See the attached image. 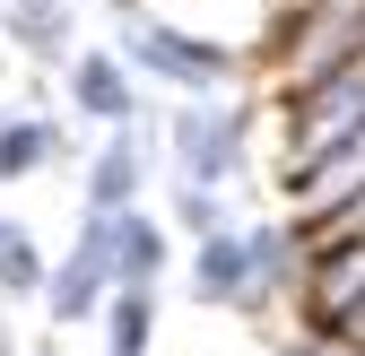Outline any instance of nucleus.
I'll use <instances>...</instances> for the list:
<instances>
[{"mask_svg":"<svg viewBox=\"0 0 365 356\" xmlns=\"http://www.w3.org/2000/svg\"><path fill=\"white\" fill-rule=\"evenodd\" d=\"M348 61H365V0H304L279 26V87L304 96V87L339 78Z\"/></svg>","mask_w":365,"mask_h":356,"instance_id":"1","label":"nucleus"},{"mask_svg":"<svg viewBox=\"0 0 365 356\" xmlns=\"http://www.w3.org/2000/svg\"><path fill=\"white\" fill-rule=\"evenodd\" d=\"M356 140H365V61H348L339 78L287 96V192L313 165H331L339 148H356Z\"/></svg>","mask_w":365,"mask_h":356,"instance_id":"2","label":"nucleus"},{"mask_svg":"<svg viewBox=\"0 0 365 356\" xmlns=\"http://www.w3.org/2000/svg\"><path fill=\"white\" fill-rule=\"evenodd\" d=\"M122 61L148 70V78H165V87H192V96L235 87V53H226V43L182 35V26H165V18H130V26H122Z\"/></svg>","mask_w":365,"mask_h":356,"instance_id":"3","label":"nucleus"},{"mask_svg":"<svg viewBox=\"0 0 365 356\" xmlns=\"http://www.w3.org/2000/svg\"><path fill=\"white\" fill-rule=\"evenodd\" d=\"M113 287H122V278H113V217H105V209H87V217H78L70 261L43 278V313H53V322H96Z\"/></svg>","mask_w":365,"mask_h":356,"instance_id":"4","label":"nucleus"},{"mask_svg":"<svg viewBox=\"0 0 365 356\" xmlns=\"http://www.w3.org/2000/svg\"><path fill=\"white\" fill-rule=\"evenodd\" d=\"M174 165L200 192H217L226 174H244V113L235 105H182L174 113Z\"/></svg>","mask_w":365,"mask_h":356,"instance_id":"5","label":"nucleus"},{"mask_svg":"<svg viewBox=\"0 0 365 356\" xmlns=\"http://www.w3.org/2000/svg\"><path fill=\"white\" fill-rule=\"evenodd\" d=\"M70 105L105 130H130L140 122V78H130L122 53H70Z\"/></svg>","mask_w":365,"mask_h":356,"instance_id":"6","label":"nucleus"},{"mask_svg":"<svg viewBox=\"0 0 365 356\" xmlns=\"http://www.w3.org/2000/svg\"><path fill=\"white\" fill-rule=\"evenodd\" d=\"M140 183H148V157H140V130H113V140L87 157V209H140Z\"/></svg>","mask_w":365,"mask_h":356,"instance_id":"7","label":"nucleus"},{"mask_svg":"<svg viewBox=\"0 0 365 356\" xmlns=\"http://www.w3.org/2000/svg\"><path fill=\"white\" fill-rule=\"evenodd\" d=\"M0 35L18 43L26 61H43V70H70V9L61 0H0Z\"/></svg>","mask_w":365,"mask_h":356,"instance_id":"8","label":"nucleus"},{"mask_svg":"<svg viewBox=\"0 0 365 356\" xmlns=\"http://www.w3.org/2000/svg\"><path fill=\"white\" fill-rule=\"evenodd\" d=\"M157 270H165L157 217H148V209H113V278H122V287H157Z\"/></svg>","mask_w":365,"mask_h":356,"instance_id":"9","label":"nucleus"},{"mask_svg":"<svg viewBox=\"0 0 365 356\" xmlns=\"http://www.w3.org/2000/svg\"><path fill=\"white\" fill-rule=\"evenodd\" d=\"M192 295L200 304H244V226L192 244Z\"/></svg>","mask_w":365,"mask_h":356,"instance_id":"10","label":"nucleus"},{"mask_svg":"<svg viewBox=\"0 0 365 356\" xmlns=\"http://www.w3.org/2000/svg\"><path fill=\"white\" fill-rule=\"evenodd\" d=\"M96 322H105V356H148V339H157V287H113Z\"/></svg>","mask_w":365,"mask_h":356,"instance_id":"11","label":"nucleus"},{"mask_svg":"<svg viewBox=\"0 0 365 356\" xmlns=\"http://www.w3.org/2000/svg\"><path fill=\"white\" fill-rule=\"evenodd\" d=\"M61 148V130L43 122V113H9L0 122V183H26V174H43Z\"/></svg>","mask_w":365,"mask_h":356,"instance_id":"12","label":"nucleus"},{"mask_svg":"<svg viewBox=\"0 0 365 356\" xmlns=\"http://www.w3.org/2000/svg\"><path fill=\"white\" fill-rule=\"evenodd\" d=\"M43 252L26 244V226H9V217H0V295H43Z\"/></svg>","mask_w":365,"mask_h":356,"instance_id":"13","label":"nucleus"},{"mask_svg":"<svg viewBox=\"0 0 365 356\" xmlns=\"http://www.w3.org/2000/svg\"><path fill=\"white\" fill-rule=\"evenodd\" d=\"M174 226L192 235V244H209V235H235V226H226V200H217V192H200V183H182V192H174Z\"/></svg>","mask_w":365,"mask_h":356,"instance_id":"14","label":"nucleus"},{"mask_svg":"<svg viewBox=\"0 0 365 356\" xmlns=\"http://www.w3.org/2000/svg\"><path fill=\"white\" fill-rule=\"evenodd\" d=\"M287 356H365V347H348V339H322V330H313V339H296Z\"/></svg>","mask_w":365,"mask_h":356,"instance_id":"15","label":"nucleus"}]
</instances>
